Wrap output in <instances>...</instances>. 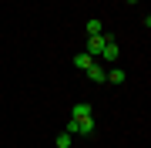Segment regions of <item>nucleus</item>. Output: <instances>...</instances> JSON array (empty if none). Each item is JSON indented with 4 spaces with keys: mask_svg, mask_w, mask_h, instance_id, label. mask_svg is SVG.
I'll return each mask as SVG.
<instances>
[{
    "mask_svg": "<svg viewBox=\"0 0 151 148\" xmlns=\"http://www.w3.org/2000/svg\"><path fill=\"white\" fill-rule=\"evenodd\" d=\"M94 34H104V24L101 20H87V37H94Z\"/></svg>",
    "mask_w": 151,
    "mask_h": 148,
    "instance_id": "6e6552de",
    "label": "nucleus"
},
{
    "mask_svg": "<svg viewBox=\"0 0 151 148\" xmlns=\"http://www.w3.org/2000/svg\"><path fill=\"white\" fill-rule=\"evenodd\" d=\"M87 77H91L94 84H101V81H104V67L97 64V61H91V67H87Z\"/></svg>",
    "mask_w": 151,
    "mask_h": 148,
    "instance_id": "39448f33",
    "label": "nucleus"
},
{
    "mask_svg": "<svg viewBox=\"0 0 151 148\" xmlns=\"http://www.w3.org/2000/svg\"><path fill=\"white\" fill-rule=\"evenodd\" d=\"M118 54H121L118 40H108V44H104V51H101V57L108 61V64H114V61H118Z\"/></svg>",
    "mask_w": 151,
    "mask_h": 148,
    "instance_id": "7ed1b4c3",
    "label": "nucleus"
},
{
    "mask_svg": "<svg viewBox=\"0 0 151 148\" xmlns=\"http://www.w3.org/2000/svg\"><path fill=\"white\" fill-rule=\"evenodd\" d=\"M104 81H111V84H124V81H128V74H124L121 67H111V71H104Z\"/></svg>",
    "mask_w": 151,
    "mask_h": 148,
    "instance_id": "20e7f679",
    "label": "nucleus"
},
{
    "mask_svg": "<svg viewBox=\"0 0 151 148\" xmlns=\"http://www.w3.org/2000/svg\"><path fill=\"white\" fill-rule=\"evenodd\" d=\"M108 40H114L108 30H104V34H94V37H87V51H84V54H91V57H101V51H104V44H108Z\"/></svg>",
    "mask_w": 151,
    "mask_h": 148,
    "instance_id": "f03ea898",
    "label": "nucleus"
},
{
    "mask_svg": "<svg viewBox=\"0 0 151 148\" xmlns=\"http://www.w3.org/2000/svg\"><path fill=\"white\" fill-rule=\"evenodd\" d=\"M70 145H74V142H70V135L60 131V135H57V148H70Z\"/></svg>",
    "mask_w": 151,
    "mask_h": 148,
    "instance_id": "1a4fd4ad",
    "label": "nucleus"
},
{
    "mask_svg": "<svg viewBox=\"0 0 151 148\" xmlns=\"http://www.w3.org/2000/svg\"><path fill=\"white\" fill-rule=\"evenodd\" d=\"M64 131H67V135H91V131H94V115H87V118H70Z\"/></svg>",
    "mask_w": 151,
    "mask_h": 148,
    "instance_id": "f257e3e1",
    "label": "nucleus"
},
{
    "mask_svg": "<svg viewBox=\"0 0 151 148\" xmlns=\"http://www.w3.org/2000/svg\"><path fill=\"white\" fill-rule=\"evenodd\" d=\"M91 54H84V51H81V54H74V67H77V71H87V67H91Z\"/></svg>",
    "mask_w": 151,
    "mask_h": 148,
    "instance_id": "423d86ee",
    "label": "nucleus"
},
{
    "mask_svg": "<svg viewBox=\"0 0 151 148\" xmlns=\"http://www.w3.org/2000/svg\"><path fill=\"white\" fill-rule=\"evenodd\" d=\"M91 115V104H74V111H70V118H87Z\"/></svg>",
    "mask_w": 151,
    "mask_h": 148,
    "instance_id": "0eeeda50",
    "label": "nucleus"
}]
</instances>
